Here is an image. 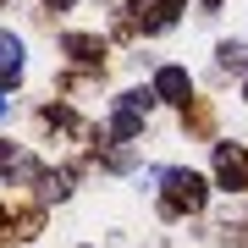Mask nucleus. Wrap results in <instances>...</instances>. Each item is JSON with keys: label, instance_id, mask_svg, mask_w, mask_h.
<instances>
[{"label": "nucleus", "instance_id": "1", "mask_svg": "<svg viewBox=\"0 0 248 248\" xmlns=\"http://www.w3.org/2000/svg\"><path fill=\"white\" fill-rule=\"evenodd\" d=\"M166 215H193V210H204V177H193V171H166Z\"/></svg>", "mask_w": 248, "mask_h": 248}, {"label": "nucleus", "instance_id": "2", "mask_svg": "<svg viewBox=\"0 0 248 248\" xmlns=\"http://www.w3.org/2000/svg\"><path fill=\"white\" fill-rule=\"evenodd\" d=\"M215 171H221L226 187H248V155L232 149V143H221V149H215Z\"/></svg>", "mask_w": 248, "mask_h": 248}, {"label": "nucleus", "instance_id": "3", "mask_svg": "<svg viewBox=\"0 0 248 248\" xmlns=\"http://www.w3.org/2000/svg\"><path fill=\"white\" fill-rule=\"evenodd\" d=\"M155 94H160V99H171V105H187V94H193V78H187L182 66H160Z\"/></svg>", "mask_w": 248, "mask_h": 248}, {"label": "nucleus", "instance_id": "4", "mask_svg": "<svg viewBox=\"0 0 248 248\" xmlns=\"http://www.w3.org/2000/svg\"><path fill=\"white\" fill-rule=\"evenodd\" d=\"M17 72H22V39L0 28V83H11Z\"/></svg>", "mask_w": 248, "mask_h": 248}, {"label": "nucleus", "instance_id": "5", "mask_svg": "<svg viewBox=\"0 0 248 248\" xmlns=\"http://www.w3.org/2000/svg\"><path fill=\"white\" fill-rule=\"evenodd\" d=\"M221 66H226V72H232V66L248 72V45H221Z\"/></svg>", "mask_w": 248, "mask_h": 248}, {"label": "nucleus", "instance_id": "6", "mask_svg": "<svg viewBox=\"0 0 248 248\" xmlns=\"http://www.w3.org/2000/svg\"><path fill=\"white\" fill-rule=\"evenodd\" d=\"M11 171H22V155L11 143H0V177H11Z\"/></svg>", "mask_w": 248, "mask_h": 248}, {"label": "nucleus", "instance_id": "7", "mask_svg": "<svg viewBox=\"0 0 248 248\" xmlns=\"http://www.w3.org/2000/svg\"><path fill=\"white\" fill-rule=\"evenodd\" d=\"M50 6H55V11H61V6H72V0H50Z\"/></svg>", "mask_w": 248, "mask_h": 248}, {"label": "nucleus", "instance_id": "8", "mask_svg": "<svg viewBox=\"0 0 248 248\" xmlns=\"http://www.w3.org/2000/svg\"><path fill=\"white\" fill-rule=\"evenodd\" d=\"M0 116H6V99H0Z\"/></svg>", "mask_w": 248, "mask_h": 248}, {"label": "nucleus", "instance_id": "9", "mask_svg": "<svg viewBox=\"0 0 248 248\" xmlns=\"http://www.w3.org/2000/svg\"><path fill=\"white\" fill-rule=\"evenodd\" d=\"M210 6H215V0H210Z\"/></svg>", "mask_w": 248, "mask_h": 248}]
</instances>
